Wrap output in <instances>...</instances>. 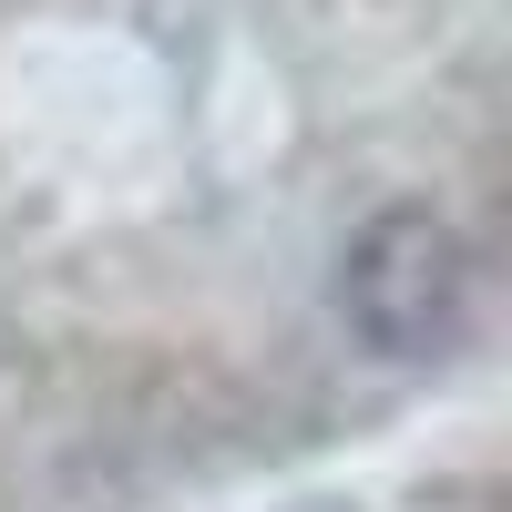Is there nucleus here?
Wrapping results in <instances>:
<instances>
[{
	"label": "nucleus",
	"mask_w": 512,
	"mask_h": 512,
	"mask_svg": "<svg viewBox=\"0 0 512 512\" xmlns=\"http://www.w3.org/2000/svg\"><path fill=\"white\" fill-rule=\"evenodd\" d=\"M338 308L379 359H441L472 328V246L431 205H390L338 256Z\"/></svg>",
	"instance_id": "1"
}]
</instances>
